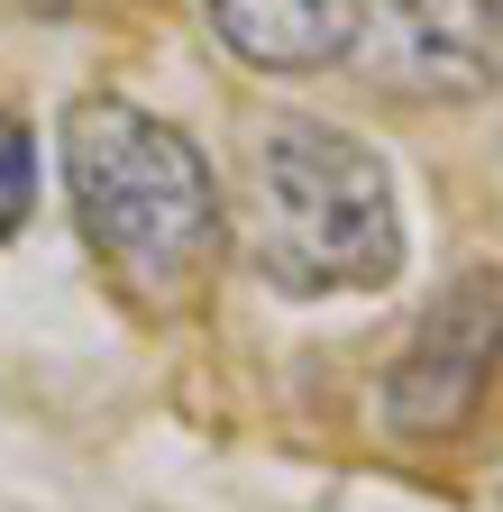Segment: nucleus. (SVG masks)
<instances>
[{
	"label": "nucleus",
	"instance_id": "2",
	"mask_svg": "<svg viewBox=\"0 0 503 512\" xmlns=\"http://www.w3.org/2000/svg\"><path fill=\"white\" fill-rule=\"evenodd\" d=\"M247 256L275 293H375L403 266L394 174L330 119H266L238 183Z\"/></svg>",
	"mask_w": 503,
	"mask_h": 512
},
{
	"label": "nucleus",
	"instance_id": "3",
	"mask_svg": "<svg viewBox=\"0 0 503 512\" xmlns=\"http://www.w3.org/2000/svg\"><path fill=\"white\" fill-rule=\"evenodd\" d=\"M348 64L403 101H476L503 83V0H357Z\"/></svg>",
	"mask_w": 503,
	"mask_h": 512
},
{
	"label": "nucleus",
	"instance_id": "5",
	"mask_svg": "<svg viewBox=\"0 0 503 512\" xmlns=\"http://www.w3.org/2000/svg\"><path fill=\"white\" fill-rule=\"evenodd\" d=\"M211 28L257 74H330L348 64L357 0H211Z\"/></svg>",
	"mask_w": 503,
	"mask_h": 512
},
{
	"label": "nucleus",
	"instance_id": "4",
	"mask_svg": "<svg viewBox=\"0 0 503 512\" xmlns=\"http://www.w3.org/2000/svg\"><path fill=\"white\" fill-rule=\"evenodd\" d=\"M503 384V293L467 275L439 293V311L412 330V348L385 375V430L394 439H458Z\"/></svg>",
	"mask_w": 503,
	"mask_h": 512
},
{
	"label": "nucleus",
	"instance_id": "1",
	"mask_svg": "<svg viewBox=\"0 0 503 512\" xmlns=\"http://www.w3.org/2000/svg\"><path fill=\"white\" fill-rule=\"evenodd\" d=\"M65 192L83 247L129 302H183L220 256V183L174 119L138 101H74L65 110Z\"/></svg>",
	"mask_w": 503,
	"mask_h": 512
},
{
	"label": "nucleus",
	"instance_id": "6",
	"mask_svg": "<svg viewBox=\"0 0 503 512\" xmlns=\"http://www.w3.org/2000/svg\"><path fill=\"white\" fill-rule=\"evenodd\" d=\"M37 202V156H28V128L19 119H0V238H10Z\"/></svg>",
	"mask_w": 503,
	"mask_h": 512
}]
</instances>
